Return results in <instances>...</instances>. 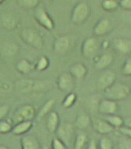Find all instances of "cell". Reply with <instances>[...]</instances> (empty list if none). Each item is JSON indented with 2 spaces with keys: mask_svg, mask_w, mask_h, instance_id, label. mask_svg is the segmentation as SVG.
Masks as SVG:
<instances>
[{
  "mask_svg": "<svg viewBox=\"0 0 131 149\" xmlns=\"http://www.w3.org/2000/svg\"><path fill=\"white\" fill-rule=\"evenodd\" d=\"M104 93L105 98L118 101L129 97L130 94V87L124 83L114 82L112 85L104 90Z\"/></svg>",
  "mask_w": 131,
  "mask_h": 149,
  "instance_id": "6da1fadb",
  "label": "cell"
},
{
  "mask_svg": "<svg viewBox=\"0 0 131 149\" xmlns=\"http://www.w3.org/2000/svg\"><path fill=\"white\" fill-rule=\"evenodd\" d=\"M21 40L27 45L33 47L34 49H41L44 46V41L42 36L36 29L26 28L20 32Z\"/></svg>",
  "mask_w": 131,
  "mask_h": 149,
  "instance_id": "7a4b0ae2",
  "label": "cell"
},
{
  "mask_svg": "<svg viewBox=\"0 0 131 149\" xmlns=\"http://www.w3.org/2000/svg\"><path fill=\"white\" fill-rule=\"evenodd\" d=\"M90 7L85 2H80L75 6L72 12V23L75 24H81L87 20L90 15Z\"/></svg>",
  "mask_w": 131,
  "mask_h": 149,
  "instance_id": "3957f363",
  "label": "cell"
},
{
  "mask_svg": "<svg viewBox=\"0 0 131 149\" xmlns=\"http://www.w3.org/2000/svg\"><path fill=\"white\" fill-rule=\"evenodd\" d=\"M36 117V109L31 104H23L14 111L12 119L14 123L25 120H33Z\"/></svg>",
  "mask_w": 131,
  "mask_h": 149,
  "instance_id": "277c9868",
  "label": "cell"
},
{
  "mask_svg": "<svg viewBox=\"0 0 131 149\" xmlns=\"http://www.w3.org/2000/svg\"><path fill=\"white\" fill-rule=\"evenodd\" d=\"M100 47V43L96 37H89L82 44V56L87 59L93 58Z\"/></svg>",
  "mask_w": 131,
  "mask_h": 149,
  "instance_id": "5b68a950",
  "label": "cell"
},
{
  "mask_svg": "<svg viewBox=\"0 0 131 149\" xmlns=\"http://www.w3.org/2000/svg\"><path fill=\"white\" fill-rule=\"evenodd\" d=\"M57 85L58 90L62 92H72L75 87V79L69 72H62L57 77Z\"/></svg>",
  "mask_w": 131,
  "mask_h": 149,
  "instance_id": "8992f818",
  "label": "cell"
},
{
  "mask_svg": "<svg viewBox=\"0 0 131 149\" xmlns=\"http://www.w3.org/2000/svg\"><path fill=\"white\" fill-rule=\"evenodd\" d=\"M35 19L39 25L48 31H51L54 29V21L44 8L39 7L36 9Z\"/></svg>",
  "mask_w": 131,
  "mask_h": 149,
  "instance_id": "52a82bcc",
  "label": "cell"
},
{
  "mask_svg": "<svg viewBox=\"0 0 131 149\" xmlns=\"http://www.w3.org/2000/svg\"><path fill=\"white\" fill-rule=\"evenodd\" d=\"M98 110L100 113L103 114L105 116L116 114L118 111L117 101L105 97V99L100 100L98 104Z\"/></svg>",
  "mask_w": 131,
  "mask_h": 149,
  "instance_id": "ba28073f",
  "label": "cell"
},
{
  "mask_svg": "<svg viewBox=\"0 0 131 149\" xmlns=\"http://www.w3.org/2000/svg\"><path fill=\"white\" fill-rule=\"evenodd\" d=\"M57 136L67 144L72 140V135L74 133V128L72 124L68 123H60L57 130Z\"/></svg>",
  "mask_w": 131,
  "mask_h": 149,
  "instance_id": "9c48e42d",
  "label": "cell"
},
{
  "mask_svg": "<svg viewBox=\"0 0 131 149\" xmlns=\"http://www.w3.org/2000/svg\"><path fill=\"white\" fill-rule=\"evenodd\" d=\"M116 74L113 71H106L100 76L98 80V86L100 90H105L116 82Z\"/></svg>",
  "mask_w": 131,
  "mask_h": 149,
  "instance_id": "30bf717a",
  "label": "cell"
},
{
  "mask_svg": "<svg viewBox=\"0 0 131 149\" xmlns=\"http://www.w3.org/2000/svg\"><path fill=\"white\" fill-rule=\"evenodd\" d=\"M113 60V56L110 53H104L100 55L95 56L93 57L94 68L98 70L105 69L106 68L112 64Z\"/></svg>",
  "mask_w": 131,
  "mask_h": 149,
  "instance_id": "8fae6325",
  "label": "cell"
},
{
  "mask_svg": "<svg viewBox=\"0 0 131 149\" xmlns=\"http://www.w3.org/2000/svg\"><path fill=\"white\" fill-rule=\"evenodd\" d=\"M112 27L111 22L108 18H102L95 24L93 27V34L97 37H100L108 34Z\"/></svg>",
  "mask_w": 131,
  "mask_h": 149,
  "instance_id": "7c38bea8",
  "label": "cell"
},
{
  "mask_svg": "<svg viewBox=\"0 0 131 149\" xmlns=\"http://www.w3.org/2000/svg\"><path fill=\"white\" fill-rule=\"evenodd\" d=\"M70 46V39L68 36H61L55 39L53 44V49L57 54H64L68 50Z\"/></svg>",
  "mask_w": 131,
  "mask_h": 149,
  "instance_id": "4fadbf2b",
  "label": "cell"
},
{
  "mask_svg": "<svg viewBox=\"0 0 131 149\" xmlns=\"http://www.w3.org/2000/svg\"><path fill=\"white\" fill-rule=\"evenodd\" d=\"M93 127L97 133L102 135L110 134L115 130L108 121L102 118H96L93 123Z\"/></svg>",
  "mask_w": 131,
  "mask_h": 149,
  "instance_id": "5bb4252c",
  "label": "cell"
},
{
  "mask_svg": "<svg viewBox=\"0 0 131 149\" xmlns=\"http://www.w3.org/2000/svg\"><path fill=\"white\" fill-rule=\"evenodd\" d=\"M112 46L121 54H128L131 52V40L125 38H117L112 41Z\"/></svg>",
  "mask_w": 131,
  "mask_h": 149,
  "instance_id": "9a60e30c",
  "label": "cell"
},
{
  "mask_svg": "<svg viewBox=\"0 0 131 149\" xmlns=\"http://www.w3.org/2000/svg\"><path fill=\"white\" fill-rule=\"evenodd\" d=\"M33 126V120H25L18 122L13 125L12 129V134L14 135H24L27 134L28 132L32 128Z\"/></svg>",
  "mask_w": 131,
  "mask_h": 149,
  "instance_id": "2e32d148",
  "label": "cell"
},
{
  "mask_svg": "<svg viewBox=\"0 0 131 149\" xmlns=\"http://www.w3.org/2000/svg\"><path fill=\"white\" fill-rule=\"evenodd\" d=\"M1 24L4 29L8 31H13L17 29L18 24L17 17L13 13H6L2 16L1 18Z\"/></svg>",
  "mask_w": 131,
  "mask_h": 149,
  "instance_id": "e0dca14e",
  "label": "cell"
},
{
  "mask_svg": "<svg viewBox=\"0 0 131 149\" xmlns=\"http://www.w3.org/2000/svg\"><path fill=\"white\" fill-rule=\"evenodd\" d=\"M60 125V116L56 111H51L47 115L46 129L49 133H55Z\"/></svg>",
  "mask_w": 131,
  "mask_h": 149,
  "instance_id": "ac0fdd59",
  "label": "cell"
},
{
  "mask_svg": "<svg viewBox=\"0 0 131 149\" xmlns=\"http://www.w3.org/2000/svg\"><path fill=\"white\" fill-rule=\"evenodd\" d=\"M69 72L75 79H82L86 75L88 69L85 64L81 62H77L71 65Z\"/></svg>",
  "mask_w": 131,
  "mask_h": 149,
  "instance_id": "d6986e66",
  "label": "cell"
},
{
  "mask_svg": "<svg viewBox=\"0 0 131 149\" xmlns=\"http://www.w3.org/2000/svg\"><path fill=\"white\" fill-rule=\"evenodd\" d=\"M21 146L22 149H39L41 147L37 138L31 135H24L21 137Z\"/></svg>",
  "mask_w": 131,
  "mask_h": 149,
  "instance_id": "ffe728a7",
  "label": "cell"
},
{
  "mask_svg": "<svg viewBox=\"0 0 131 149\" xmlns=\"http://www.w3.org/2000/svg\"><path fill=\"white\" fill-rule=\"evenodd\" d=\"M34 86H35V79H24L18 80L15 83L17 90L24 93L34 91Z\"/></svg>",
  "mask_w": 131,
  "mask_h": 149,
  "instance_id": "44dd1931",
  "label": "cell"
},
{
  "mask_svg": "<svg viewBox=\"0 0 131 149\" xmlns=\"http://www.w3.org/2000/svg\"><path fill=\"white\" fill-rule=\"evenodd\" d=\"M0 51L4 56L13 57L16 54H17L18 51H19V47H18L17 44L13 42H5L1 46Z\"/></svg>",
  "mask_w": 131,
  "mask_h": 149,
  "instance_id": "7402d4cb",
  "label": "cell"
},
{
  "mask_svg": "<svg viewBox=\"0 0 131 149\" xmlns=\"http://www.w3.org/2000/svg\"><path fill=\"white\" fill-rule=\"evenodd\" d=\"M16 69L21 74H27L31 73L33 69H35V66L29 60L21 59L16 64Z\"/></svg>",
  "mask_w": 131,
  "mask_h": 149,
  "instance_id": "603a6c76",
  "label": "cell"
},
{
  "mask_svg": "<svg viewBox=\"0 0 131 149\" xmlns=\"http://www.w3.org/2000/svg\"><path fill=\"white\" fill-rule=\"evenodd\" d=\"M90 124H91V119L90 116L86 113L80 114L75 119V126L81 130L89 128Z\"/></svg>",
  "mask_w": 131,
  "mask_h": 149,
  "instance_id": "cb8c5ba5",
  "label": "cell"
},
{
  "mask_svg": "<svg viewBox=\"0 0 131 149\" xmlns=\"http://www.w3.org/2000/svg\"><path fill=\"white\" fill-rule=\"evenodd\" d=\"M105 119L107 120L109 123L113 126L114 128H119L123 126L124 120L123 118L118 116L117 114H112V115H107L105 116Z\"/></svg>",
  "mask_w": 131,
  "mask_h": 149,
  "instance_id": "d4e9b609",
  "label": "cell"
},
{
  "mask_svg": "<svg viewBox=\"0 0 131 149\" xmlns=\"http://www.w3.org/2000/svg\"><path fill=\"white\" fill-rule=\"evenodd\" d=\"M17 3L18 6L24 10H31L38 6L39 0H17Z\"/></svg>",
  "mask_w": 131,
  "mask_h": 149,
  "instance_id": "484cf974",
  "label": "cell"
},
{
  "mask_svg": "<svg viewBox=\"0 0 131 149\" xmlns=\"http://www.w3.org/2000/svg\"><path fill=\"white\" fill-rule=\"evenodd\" d=\"M55 102H56V100L54 98L49 99L48 101H46L45 104L39 110V114H38V116L39 118H43V117L47 116L52 111V108H54V105H55Z\"/></svg>",
  "mask_w": 131,
  "mask_h": 149,
  "instance_id": "4316f807",
  "label": "cell"
},
{
  "mask_svg": "<svg viewBox=\"0 0 131 149\" xmlns=\"http://www.w3.org/2000/svg\"><path fill=\"white\" fill-rule=\"evenodd\" d=\"M76 99H77V96L73 91L68 93V94L65 96V97L62 101V107L65 109H68L72 106L74 105V104L76 101Z\"/></svg>",
  "mask_w": 131,
  "mask_h": 149,
  "instance_id": "83f0119b",
  "label": "cell"
},
{
  "mask_svg": "<svg viewBox=\"0 0 131 149\" xmlns=\"http://www.w3.org/2000/svg\"><path fill=\"white\" fill-rule=\"evenodd\" d=\"M87 135L86 134H79L75 136L74 143L75 149H83L85 148V145L87 143Z\"/></svg>",
  "mask_w": 131,
  "mask_h": 149,
  "instance_id": "f1b7e54d",
  "label": "cell"
},
{
  "mask_svg": "<svg viewBox=\"0 0 131 149\" xmlns=\"http://www.w3.org/2000/svg\"><path fill=\"white\" fill-rule=\"evenodd\" d=\"M49 65V60L48 59V57L43 56L39 58L37 62H36L35 66V69L38 72H43L46 68H48Z\"/></svg>",
  "mask_w": 131,
  "mask_h": 149,
  "instance_id": "f546056e",
  "label": "cell"
},
{
  "mask_svg": "<svg viewBox=\"0 0 131 149\" xmlns=\"http://www.w3.org/2000/svg\"><path fill=\"white\" fill-rule=\"evenodd\" d=\"M12 122L7 120L6 118L0 119V134H6L12 131L13 129Z\"/></svg>",
  "mask_w": 131,
  "mask_h": 149,
  "instance_id": "4dcf8cb0",
  "label": "cell"
},
{
  "mask_svg": "<svg viewBox=\"0 0 131 149\" xmlns=\"http://www.w3.org/2000/svg\"><path fill=\"white\" fill-rule=\"evenodd\" d=\"M119 3L116 0H104L101 6L106 11H113L118 8Z\"/></svg>",
  "mask_w": 131,
  "mask_h": 149,
  "instance_id": "1f68e13d",
  "label": "cell"
},
{
  "mask_svg": "<svg viewBox=\"0 0 131 149\" xmlns=\"http://www.w3.org/2000/svg\"><path fill=\"white\" fill-rule=\"evenodd\" d=\"M113 145V142L111 138L106 136H102L98 143V148L100 149H112Z\"/></svg>",
  "mask_w": 131,
  "mask_h": 149,
  "instance_id": "d6a6232c",
  "label": "cell"
},
{
  "mask_svg": "<svg viewBox=\"0 0 131 149\" xmlns=\"http://www.w3.org/2000/svg\"><path fill=\"white\" fill-rule=\"evenodd\" d=\"M123 136L118 140V148L121 149H131V138L122 134Z\"/></svg>",
  "mask_w": 131,
  "mask_h": 149,
  "instance_id": "836d02e7",
  "label": "cell"
},
{
  "mask_svg": "<svg viewBox=\"0 0 131 149\" xmlns=\"http://www.w3.org/2000/svg\"><path fill=\"white\" fill-rule=\"evenodd\" d=\"M51 148L53 149H66L67 148V144H65L61 139L57 136L52 141Z\"/></svg>",
  "mask_w": 131,
  "mask_h": 149,
  "instance_id": "e575fe53",
  "label": "cell"
},
{
  "mask_svg": "<svg viewBox=\"0 0 131 149\" xmlns=\"http://www.w3.org/2000/svg\"><path fill=\"white\" fill-rule=\"evenodd\" d=\"M122 72L126 76H130L131 75V57L125 61L123 68H122Z\"/></svg>",
  "mask_w": 131,
  "mask_h": 149,
  "instance_id": "d590c367",
  "label": "cell"
},
{
  "mask_svg": "<svg viewBox=\"0 0 131 149\" xmlns=\"http://www.w3.org/2000/svg\"><path fill=\"white\" fill-rule=\"evenodd\" d=\"M10 111V107L7 104L0 105V119H3L6 117Z\"/></svg>",
  "mask_w": 131,
  "mask_h": 149,
  "instance_id": "8d00e7d4",
  "label": "cell"
},
{
  "mask_svg": "<svg viewBox=\"0 0 131 149\" xmlns=\"http://www.w3.org/2000/svg\"><path fill=\"white\" fill-rule=\"evenodd\" d=\"M118 130L120 132L121 134H123V135H126V136H129L131 138V127H129V126H121L118 128Z\"/></svg>",
  "mask_w": 131,
  "mask_h": 149,
  "instance_id": "74e56055",
  "label": "cell"
},
{
  "mask_svg": "<svg viewBox=\"0 0 131 149\" xmlns=\"http://www.w3.org/2000/svg\"><path fill=\"white\" fill-rule=\"evenodd\" d=\"M119 6L124 10H131V0H121Z\"/></svg>",
  "mask_w": 131,
  "mask_h": 149,
  "instance_id": "f35d334b",
  "label": "cell"
},
{
  "mask_svg": "<svg viewBox=\"0 0 131 149\" xmlns=\"http://www.w3.org/2000/svg\"><path fill=\"white\" fill-rule=\"evenodd\" d=\"M88 149H98V144L96 140L92 139L90 141V143L88 144Z\"/></svg>",
  "mask_w": 131,
  "mask_h": 149,
  "instance_id": "ab89813d",
  "label": "cell"
},
{
  "mask_svg": "<svg viewBox=\"0 0 131 149\" xmlns=\"http://www.w3.org/2000/svg\"><path fill=\"white\" fill-rule=\"evenodd\" d=\"M100 46L102 47L103 49H106L107 48H108V46H109V42H108V41H104L102 42V44L100 45Z\"/></svg>",
  "mask_w": 131,
  "mask_h": 149,
  "instance_id": "60d3db41",
  "label": "cell"
},
{
  "mask_svg": "<svg viewBox=\"0 0 131 149\" xmlns=\"http://www.w3.org/2000/svg\"><path fill=\"white\" fill-rule=\"evenodd\" d=\"M0 149H9V148L4 145V144H0Z\"/></svg>",
  "mask_w": 131,
  "mask_h": 149,
  "instance_id": "b9f144b4",
  "label": "cell"
},
{
  "mask_svg": "<svg viewBox=\"0 0 131 149\" xmlns=\"http://www.w3.org/2000/svg\"><path fill=\"white\" fill-rule=\"evenodd\" d=\"M127 126H129V127H131V122H130L128 123V125H127Z\"/></svg>",
  "mask_w": 131,
  "mask_h": 149,
  "instance_id": "7bdbcfd3",
  "label": "cell"
},
{
  "mask_svg": "<svg viewBox=\"0 0 131 149\" xmlns=\"http://www.w3.org/2000/svg\"><path fill=\"white\" fill-rule=\"evenodd\" d=\"M4 1H5V0H0V4H1V3H3Z\"/></svg>",
  "mask_w": 131,
  "mask_h": 149,
  "instance_id": "ee69618b",
  "label": "cell"
}]
</instances>
